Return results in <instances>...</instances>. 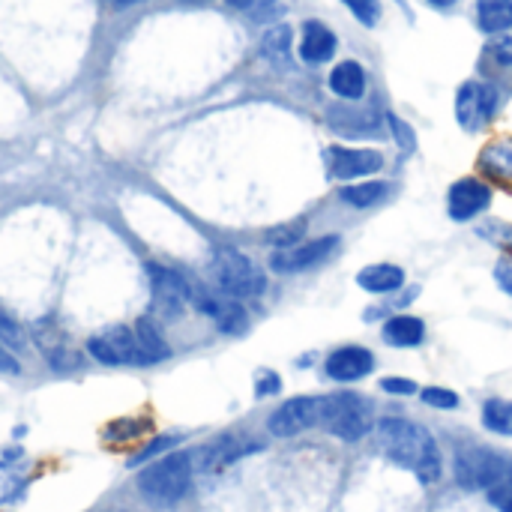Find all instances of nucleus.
Here are the masks:
<instances>
[{
	"mask_svg": "<svg viewBox=\"0 0 512 512\" xmlns=\"http://www.w3.org/2000/svg\"><path fill=\"white\" fill-rule=\"evenodd\" d=\"M261 450V444L243 438V435H222L216 438L213 444H207L204 450L195 453V471H219V468H228L234 465L237 459L249 456Z\"/></svg>",
	"mask_w": 512,
	"mask_h": 512,
	"instance_id": "12",
	"label": "nucleus"
},
{
	"mask_svg": "<svg viewBox=\"0 0 512 512\" xmlns=\"http://www.w3.org/2000/svg\"><path fill=\"white\" fill-rule=\"evenodd\" d=\"M282 390V378L270 369H261L258 378H255V396L258 399H267V396H276Z\"/></svg>",
	"mask_w": 512,
	"mask_h": 512,
	"instance_id": "36",
	"label": "nucleus"
},
{
	"mask_svg": "<svg viewBox=\"0 0 512 512\" xmlns=\"http://www.w3.org/2000/svg\"><path fill=\"white\" fill-rule=\"evenodd\" d=\"M0 342L12 351V348H21L24 345V336H21V327H18V321L0 306Z\"/></svg>",
	"mask_w": 512,
	"mask_h": 512,
	"instance_id": "35",
	"label": "nucleus"
},
{
	"mask_svg": "<svg viewBox=\"0 0 512 512\" xmlns=\"http://www.w3.org/2000/svg\"><path fill=\"white\" fill-rule=\"evenodd\" d=\"M495 279H498V285H501L507 294H512V258L510 255L498 261V267H495Z\"/></svg>",
	"mask_w": 512,
	"mask_h": 512,
	"instance_id": "40",
	"label": "nucleus"
},
{
	"mask_svg": "<svg viewBox=\"0 0 512 512\" xmlns=\"http://www.w3.org/2000/svg\"><path fill=\"white\" fill-rule=\"evenodd\" d=\"M24 486H27L24 477L15 468H9L6 462H0V507L18 501L24 495Z\"/></svg>",
	"mask_w": 512,
	"mask_h": 512,
	"instance_id": "29",
	"label": "nucleus"
},
{
	"mask_svg": "<svg viewBox=\"0 0 512 512\" xmlns=\"http://www.w3.org/2000/svg\"><path fill=\"white\" fill-rule=\"evenodd\" d=\"M483 492L489 495V504H492L495 510L512 512V462L510 459L501 465V471L492 477V483H489Z\"/></svg>",
	"mask_w": 512,
	"mask_h": 512,
	"instance_id": "26",
	"label": "nucleus"
},
{
	"mask_svg": "<svg viewBox=\"0 0 512 512\" xmlns=\"http://www.w3.org/2000/svg\"><path fill=\"white\" fill-rule=\"evenodd\" d=\"M192 477L195 453H165L138 474V492L156 507H171L186 498Z\"/></svg>",
	"mask_w": 512,
	"mask_h": 512,
	"instance_id": "2",
	"label": "nucleus"
},
{
	"mask_svg": "<svg viewBox=\"0 0 512 512\" xmlns=\"http://www.w3.org/2000/svg\"><path fill=\"white\" fill-rule=\"evenodd\" d=\"M18 372H21L18 360H15L12 351L0 342V375H18Z\"/></svg>",
	"mask_w": 512,
	"mask_h": 512,
	"instance_id": "41",
	"label": "nucleus"
},
{
	"mask_svg": "<svg viewBox=\"0 0 512 512\" xmlns=\"http://www.w3.org/2000/svg\"><path fill=\"white\" fill-rule=\"evenodd\" d=\"M348 9H351V15L360 21V24H366V27H375L378 21H381V3L378 0H342Z\"/></svg>",
	"mask_w": 512,
	"mask_h": 512,
	"instance_id": "32",
	"label": "nucleus"
},
{
	"mask_svg": "<svg viewBox=\"0 0 512 512\" xmlns=\"http://www.w3.org/2000/svg\"><path fill=\"white\" fill-rule=\"evenodd\" d=\"M390 126H393V135L402 141V147H405V150H411V147L417 144V138H414V132L408 129V123H402L399 117H393V114H390Z\"/></svg>",
	"mask_w": 512,
	"mask_h": 512,
	"instance_id": "39",
	"label": "nucleus"
},
{
	"mask_svg": "<svg viewBox=\"0 0 512 512\" xmlns=\"http://www.w3.org/2000/svg\"><path fill=\"white\" fill-rule=\"evenodd\" d=\"M183 3H207V0H183Z\"/></svg>",
	"mask_w": 512,
	"mask_h": 512,
	"instance_id": "44",
	"label": "nucleus"
},
{
	"mask_svg": "<svg viewBox=\"0 0 512 512\" xmlns=\"http://www.w3.org/2000/svg\"><path fill=\"white\" fill-rule=\"evenodd\" d=\"M426 3H432L435 9H450V6H453L456 0H426Z\"/></svg>",
	"mask_w": 512,
	"mask_h": 512,
	"instance_id": "42",
	"label": "nucleus"
},
{
	"mask_svg": "<svg viewBox=\"0 0 512 512\" xmlns=\"http://www.w3.org/2000/svg\"><path fill=\"white\" fill-rule=\"evenodd\" d=\"M147 276H150V291H153V309L165 318H180L192 300L189 282L177 270L159 267V264H147Z\"/></svg>",
	"mask_w": 512,
	"mask_h": 512,
	"instance_id": "6",
	"label": "nucleus"
},
{
	"mask_svg": "<svg viewBox=\"0 0 512 512\" xmlns=\"http://www.w3.org/2000/svg\"><path fill=\"white\" fill-rule=\"evenodd\" d=\"M324 162L330 177L336 180H357V177L378 174L384 168L381 150H369V147H330L324 153Z\"/></svg>",
	"mask_w": 512,
	"mask_h": 512,
	"instance_id": "9",
	"label": "nucleus"
},
{
	"mask_svg": "<svg viewBox=\"0 0 512 512\" xmlns=\"http://www.w3.org/2000/svg\"><path fill=\"white\" fill-rule=\"evenodd\" d=\"M180 444V435H162V438H153L129 465L132 468H138V465H144V462H153V459H159V456H165V453H171L174 447Z\"/></svg>",
	"mask_w": 512,
	"mask_h": 512,
	"instance_id": "31",
	"label": "nucleus"
},
{
	"mask_svg": "<svg viewBox=\"0 0 512 512\" xmlns=\"http://www.w3.org/2000/svg\"><path fill=\"white\" fill-rule=\"evenodd\" d=\"M477 21L483 33H507L512 30V0H477Z\"/></svg>",
	"mask_w": 512,
	"mask_h": 512,
	"instance_id": "22",
	"label": "nucleus"
},
{
	"mask_svg": "<svg viewBox=\"0 0 512 512\" xmlns=\"http://www.w3.org/2000/svg\"><path fill=\"white\" fill-rule=\"evenodd\" d=\"M291 45H294V33H291L288 24L270 27V30L264 33V39H261V51H264V57L273 60V63H288V60H291Z\"/></svg>",
	"mask_w": 512,
	"mask_h": 512,
	"instance_id": "24",
	"label": "nucleus"
},
{
	"mask_svg": "<svg viewBox=\"0 0 512 512\" xmlns=\"http://www.w3.org/2000/svg\"><path fill=\"white\" fill-rule=\"evenodd\" d=\"M192 303L222 330V333H243L249 318H246V309L240 306L237 297H228V294H213V291H192Z\"/></svg>",
	"mask_w": 512,
	"mask_h": 512,
	"instance_id": "11",
	"label": "nucleus"
},
{
	"mask_svg": "<svg viewBox=\"0 0 512 512\" xmlns=\"http://www.w3.org/2000/svg\"><path fill=\"white\" fill-rule=\"evenodd\" d=\"M390 195V186L381 180H366V183H351L339 192V198L351 207H372Z\"/></svg>",
	"mask_w": 512,
	"mask_h": 512,
	"instance_id": "23",
	"label": "nucleus"
},
{
	"mask_svg": "<svg viewBox=\"0 0 512 512\" xmlns=\"http://www.w3.org/2000/svg\"><path fill=\"white\" fill-rule=\"evenodd\" d=\"M330 90L345 99V102H357L366 96V69L357 60H342L333 72H330Z\"/></svg>",
	"mask_w": 512,
	"mask_h": 512,
	"instance_id": "17",
	"label": "nucleus"
},
{
	"mask_svg": "<svg viewBox=\"0 0 512 512\" xmlns=\"http://www.w3.org/2000/svg\"><path fill=\"white\" fill-rule=\"evenodd\" d=\"M507 459L489 450H468L456 462V477L465 489H486Z\"/></svg>",
	"mask_w": 512,
	"mask_h": 512,
	"instance_id": "14",
	"label": "nucleus"
},
{
	"mask_svg": "<svg viewBox=\"0 0 512 512\" xmlns=\"http://www.w3.org/2000/svg\"><path fill=\"white\" fill-rule=\"evenodd\" d=\"M339 246V237H321V240H312V243H297V246H288V249H276L270 255V267L276 273H303L309 267H318L324 264Z\"/></svg>",
	"mask_w": 512,
	"mask_h": 512,
	"instance_id": "10",
	"label": "nucleus"
},
{
	"mask_svg": "<svg viewBox=\"0 0 512 512\" xmlns=\"http://www.w3.org/2000/svg\"><path fill=\"white\" fill-rule=\"evenodd\" d=\"M372 369H375V357H372V351L357 348V345L333 351V354L327 357V363H324V372H327L333 381H339V384L360 381V378H366Z\"/></svg>",
	"mask_w": 512,
	"mask_h": 512,
	"instance_id": "15",
	"label": "nucleus"
},
{
	"mask_svg": "<svg viewBox=\"0 0 512 512\" xmlns=\"http://www.w3.org/2000/svg\"><path fill=\"white\" fill-rule=\"evenodd\" d=\"M486 63L501 72H512V36H498L486 45Z\"/></svg>",
	"mask_w": 512,
	"mask_h": 512,
	"instance_id": "30",
	"label": "nucleus"
},
{
	"mask_svg": "<svg viewBox=\"0 0 512 512\" xmlns=\"http://www.w3.org/2000/svg\"><path fill=\"white\" fill-rule=\"evenodd\" d=\"M489 204H492V189L477 177H465V180L453 183V189H450V216L456 222H468V219L480 216Z\"/></svg>",
	"mask_w": 512,
	"mask_h": 512,
	"instance_id": "13",
	"label": "nucleus"
},
{
	"mask_svg": "<svg viewBox=\"0 0 512 512\" xmlns=\"http://www.w3.org/2000/svg\"><path fill=\"white\" fill-rule=\"evenodd\" d=\"M420 396H423V402H426L429 408H441V411L459 408V396H456L453 390H444V387H426Z\"/></svg>",
	"mask_w": 512,
	"mask_h": 512,
	"instance_id": "34",
	"label": "nucleus"
},
{
	"mask_svg": "<svg viewBox=\"0 0 512 512\" xmlns=\"http://www.w3.org/2000/svg\"><path fill=\"white\" fill-rule=\"evenodd\" d=\"M111 3H114L117 9H123V6H132V3H138V0H111Z\"/></svg>",
	"mask_w": 512,
	"mask_h": 512,
	"instance_id": "43",
	"label": "nucleus"
},
{
	"mask_svg": "<svg viewBox=\"0 0 512 512\" xmlns=\"http://www.w3.org/2000/svg\"><path fill=\"white\" fill-rule=\"evenodd\" d=\"M87 351H90V357L99 360L102 366H147L144 357H141L135 330L123 327V324L108 327V330L90 336Z\"/></svg>",
	"mask_w": 512,
	"mask_h": 512,
	"instance_id": "5",
	"label": "nucleus"
},
{
	"mask_svg": "<svg viewBox=\"0 0 512 512\" xmlns=\"http://www.w3.org/2000/svg\"><path fill=\"white\" fill-rule=\"evenodd\" d=\"M213 279L219 285L222 294L228 297H237V300H252V297H261L264 288H267V279H264V270H258V264L237 252V249H219L213 255Z\"/></svg>",
	"mask_w": 512,
	"mask_h": 512,
	"instance_id": "4",
	"label": "nucleus"
},
{
	"mask_svg": "<svg viewBox=\"0 0 512 512\" xmlns=\"http://www.w3.org/2000/svg\"><path fill=\"white\" fill-rule=\"evenodd\" d=\"M357 282H360V288H366L369 294H387V291L402 288L405 270L396 267V264H372V267L360 270Z\"/></svg>",
	"mask_w": 512,
	"mask_h": 512,
	"instance_id": "20",
	"label": "nucleus"
},
{
	"mask_svg": "<svg viewBox=\"0 0 512 512\" xmlns=\"http://www.w3.org/2000/svg\"><path fill=\"white\" fill-rule=\"evenodd\" d=\"M336 48H339V39L327 24H321V21L303 24V30H300V60L303 63L321 66L336 54Z\"/></svg>",
	"mask_w": 512,
	"mask_h": 512,
	"instance_id": "16",
	"label": "nucleus"
},
{
	"mask_svg": "<svg viewBox=\"0 0 512 512\" xmlns=\"http://www.w3.org/2000/svg\"><path fill=\"white\" fill-rule=\"evenodd\" d=\"M375 435H378L381 453L390 462H396L399 468L411 471L423 486H432L441 480L444 462H441V450H438L432 432H426L423 426L402 420V417H384L378 423Z\"/></svg>",
	"mask_w": 512,
	"mask_h": 512,
	"instance_id": "1",
	"label": "nucleus"
},
{
	"mask_svg": "<svg viewBox=\"0 0 512 512\" xmlns=\"http://www.w3.org/2000/svg\"><path fill=\"white\" fill-rule=\"evenodd\" d=\"M330 126L336 132H345V135H369L375 132V120L366 114V111H354V108H330Z\"/></svg>",
	"mask_w": 512,
	"mask_h": 512,
	"instance_id": "25",
	"label": "nucleus"
},
{
	"mask_svg": "<svg viewBox=\"0 0 512 512\" xmlns=\"http://www.w3.org/2000/svg\"><path fill=\"white\" fill-rule=\"evenodd\" d=\"M330 435L342 441H360L372 429V402L360 393H333L321 399V420Z\"/></svg>",
	"mask_w": 512,
	"mask_h": 512,
	"instance_id": "3",
	"label": "nucleus"
},
{
	"mask_svg": "<svg viewBox=\"0 0 512 512\" xmlns=\"http://www.w3.org/2000/svg\"><path fill=\"white\" fill-rule=\"evenodd\" d=\"M381 390L384 393H393V396H414L417 393V384L408 381V378H384L381 381Z\"/></svg>",
	"mask_w": 512,
	"mask_h": 512,
	"instance_id": "38",
	"label": "nucleus"
},
{
	"mask_svg": "<svg viewBox=\"0 0 512 512\" xmlns=\"http://www.w3.org/2000/svg\"><path fill=\"white\" fill-rule=\"evenodd\" d=\"M135 339H138V348H141V357L144 363H162L168 360L171 348L165 345V336L159 333V327L153 324V318H138L135 324Z\"/></svg>",
	"mask_w": 512,
	"mask_h": 512,
	"instance_id": "21",
	"label": "nucleus"
},
{
	"mask_svg": "<svg viewBox=\"0 0 512 512\" xmlns=\"http://www.w3.org/2000/svg\"><path fill=\"white\" fill-rule=\"evenodd\" d=\"M234 9L252 15V18H267L276 9V0H228Z\"/></svg>",
	"mask_w": 512,
	"mask_h": 512,
	"instance_id": "37",
	"label": "nucleus"
},
{
	"mask_svg": "<svg viewBox=\"0 0 512 512\" xmlns=\"http://www.w3.org/2000/svg\"><path fill=\"white\" fill-rule=\"evenodd\" d=\"M318 420H321V399L318 396H297V399H288L282 408L273 411V417L267 420V429L276 438H294V435L318 426Z\"/></svg>",
	"mask_w": 512,
	"mask_h": 512,
	"instance_id": "8",
	"label": "nucleus"
},
{
	"mask_svg": "<svg viewBox=\"0 0 512 512\" xmlns=\"http://www.w3.org/2000/svg\"><path fill=\"white\" fill-rule=\"evenodd\" d=\"M423 336H426V327L414 315H393L384 324V342L393 348H414L423 342Z\"/></svg>",
	"mask_w": 512,
	"mask_h": 512,
	"instance_id": "18",
	"label": "nucleus"
},
{
	"mask_svg": "<svg viewBox=\"0 0 512 512\" xmlns=\"http://www.w3.org/2000/svg\"><path fill=\"white\" fill-rule=\"evenodd\" d=\"M147 429H150V423H147V420H138V417H120V420H114V423H108V426H105L102 438H105L108 444H126V441L141 438Z\"/></svg>",
	"mask_w": 512,
	"mask_h": 512,
	"instance_id": "28",
	"label": "nucleus"
},
{
	"mask_svg": "<svg viewBox=\"0 0 512 512\" xmlns=\"http://www.w3.org/2000/svg\"><path fill=\"white\" fill-rule=\"evenodd\" d=\"M498 108V93L492 84L465 81L456 93V120L468 132H480Z\"/></svg>",
	"mask_w": 512,
	"mask_h": 512,
	"instance_id": "7",
	"label": "nucleus"
},
{
	"mask_svg": "<svg viewBox=\"0 0 512 512\" xmlns=\"http://www.w3.org/2000/svg\"><path fill=\"white\" fill-rule=\"evenodd\" d=\"M480 168L495 180L512 183V138H498L486 144L480 153Z\"/></svg>",
	"mask_w": 512,
	"mask_h": 512,
	"instance_id": "19",
	"label": "nucleus"
},
{
	"mask_svg": "<svg viewBox=\"0 0 512 512\" xmlns=\"http://www.w3.org/2000/svg\"><path fill=\"white\" fill-rule=\"evenodd\" d=\"M483 426L498 435H512V402L507 399H489L483 405Z\"/></svg>",
	"mask_w": 512,
	"mask_h": 512,
	"instance_id": "27",
	"label": "nucleus"
},
{
	"mask_svg": "<svg viewBox=\"0 0 512 512\" xmlns=\"http://www.w3.org/2000/svg\"><path fill=\"white\" fill-rule=\"evenodd\" d=\"M306 231V222H291V225H282V228H273L270 231V243L276 249H288V246H297L300 237Z\"/></svg>",
	"mask_w": 512,
	"mask_h": 512,
	"instance_id": "33",
	"label": "nucleus"
}]
</instances>
